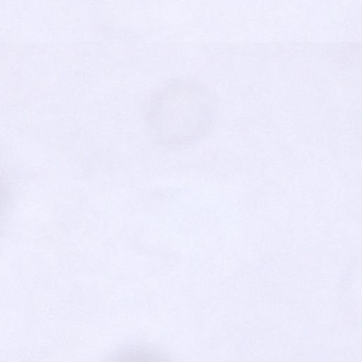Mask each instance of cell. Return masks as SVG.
Segmentation results:
<instances>
[{"label": "cell", "mask_w": 362, "mask_h": 362, "mask_svg": "<svg viewBox=\"0 0 362 362\" xmlns=\"http://www.w3.org/2000/svg\"><path fill=\"white\" fill-rule=\"evenodd\" d=\"M105 362H172L159 351L148 346H129L118 351Z\"/></svg>", "instance_id": "obj_2"}, {"label": "cell", "mask_w": 362, "mask_h": 362, "mask_svg": "<svg viewBox=\"0 0 362 362\" xmlns=\"http://www.w3.org/2000/svg\"><path fill=\"white\" fill-rule=\"evenodd\" d=\"M1 202H2V195H1V189H0V206L1 205Z\"/></svg>", "instance_id": "obj_3"}, {"label": "cell", "mask_w": 362, "mask_h": 362, "mask_svg": "<svg viewBox=\"0 0 362 362\" xmlns=\"http://www.w3.org/2000/svg\"><path fill=\"white\" fill-rule=\"evenodd\" d=\"M214 107L213 96L204 85L194 80H173L151 96L146 112L147 128L162 144H187L209 130Z\"/></svg>", "instance_id": "obj_1"}]
</instances>
